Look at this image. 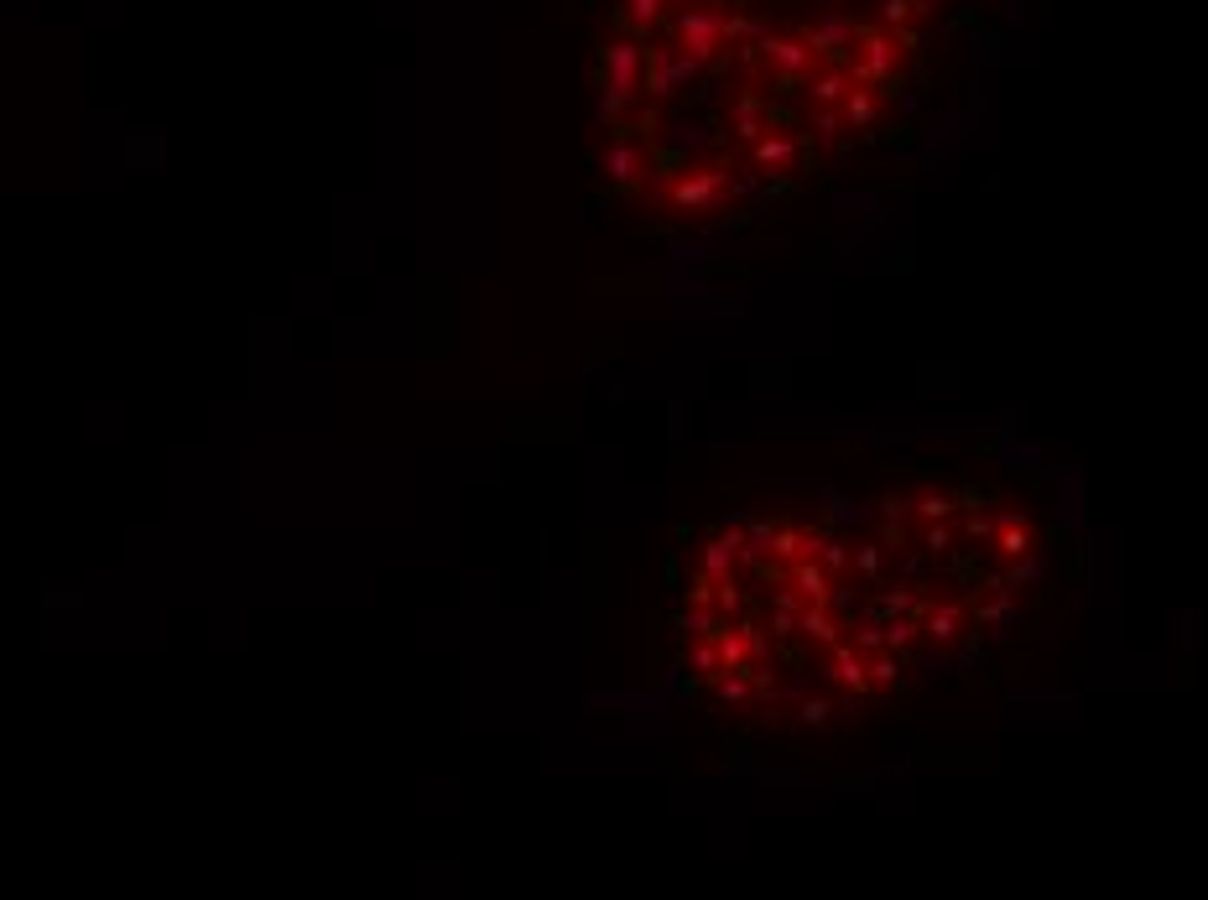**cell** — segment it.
<instances>
[{"instance_id": "cell-7", "label": "cell", "mask_w": 1208, "mask_h": 900, "mask_svg": "<svg viewBox=\"0 0 1208 900\" xmlns=\"http://www.w3.org/2000/svg\"><path fill=\"white\" fill-rule=\"evenodd\" d=\"M740 568V526L735 531H719L709 542L698 546V572L704 578H730Z\"/></svg>"}, {"instance_id": "cell-10", "label": "cell", "mask_w": 1208, "mask_h": 900, "mask_svg": "<svg viewBox=\"0 0 1208 900\" xmlns=\"http://www.w3.org/2000/svg\"><path fill=\"white\" fill-rule=\"evenodd\" d=\"M959 516V495L943 484H923L912 495V521H953Z\"/></svg>"}, {"instance_id": "cell-2", "label": "cell", "mask_w": 1208, "mask_h": 900, "mask_svg": "<svg viewBox=\"0 0 1208 900\" xmlns=\"http://www.w3.org/2000/svg\"><path fill=\"white\" fill-rule=\"evenodd\" d=\"M594 167H599V177L610 183L615 193H646V183H651V172H657V151L646 141H636V136H620V131H605V141H599V157H594Z\"/></svg>"}, {"instance_id": "cell-11", "label": "cell", "mask_w": 1208, "mask_h": 900, "mask_svg": "<svg viewBox=\"0 0 1208 900\" xmlns=\"http://www.w3.org/2000/svg\"><path fill=\"white\" fill-rule=\"evenodd\" d=\"M766 557H777V563H797V557H807V526H797V521H771V542H766Z\"/></svg>"}, {"instance_id": "cell-21", "label": "cell", "mask_w": 1208, "mask_h": 900, "mask_svg": "<svg viewBox=\"0 0 1208 900\" xmlns=\"http://www.w3.org/2000/svg\"><path fill=\"white\" fill-rule=\"evenodd\" d=\"M880 521H886V542H901V526L912 521V495H886L880 500Z\"/></svg>"}, {"instance_id": "cell-9", "label": "cell", "mask_w": 1208, "mask_h": 900, "mask_svg": "<svg viewBox=\"0 0 1208 900\" xmlns=\"http://www.w3.org/2000/svg\"><path fill=\"white\" fill-rule=\"evenodd\" d=\"M797 636L813 640V645H833V640L844 636V625H839V615H833L829 604H803V609H797Z\"/></svg>"}, {"instance_id": "cell-26", "label": "cell", "mask_w": 1208, "mask_h": 900, "mask_svg": "<svg viewBox=\"0 0 1208 900\" xmlns=\"http://www.w3.org/2000/svg\"><path fill=\"white\" fill-rule=\"evenodd\" d=\"M996 526H1000V510H996V516L969 510V516H964V537H969V542H990V537H996Z\"/></svg>"}, {"instance_id": "cell-15", "label": "cell", "mask_w": 1208, "mask_h": 900, "mask_svg": "<svg viewBox=\"0 0 1208 900\" xmlns=\"http://www.w3.org/2000/svg\"><path fill=\"white\" fill-rule=\"evenodd\" d=\"M923 604H927V593L923 589H912V583H901V589H886L880 593V619H891V615H923Z\"/></svg>"}, {"instance_id": "cell-1", "label": "cell", "mask_w": 1208, "mask_h": 900, "mask_svg": "<svg viewBox=\"0 0 1208 900\" xmlns=\"http://www.w3.org/2000/svg\"><path fill=\"white\" fill-rule=\"evenodd\" d=\"M657 198L683 219H704V213L724 209V198H735V162L730 157H698V162L657 167L651 172Z\"/></svg>"}, {"instance_id": "cell-27", "label": "cell", "mask_w": 1208, "mask_h": 900, "mask_svg": "<svg viewBox=\"0 0 1208 900\" xmlns=\"http://www.w3.org/2000/svg\"><path fill=\"white\" fill-rule=\"evenodd\" d=\"M844 640H850L859 656H870V651H880V645H886V636H880V619H865V625H859L854 636H844Z\"/></svg>"}, {"instance_id": "cell-17", "label": "cell", "mask_w": 1208, "mask_h": 900, "mask_svg": "<svg viewBox=\"0 0 1208 900\" xmlns=\"http://www.w3.org/2000/svg\"><path fill=\"white\" fill-rule=\"evenodd\" d=\"M813 557H818V568L829 572V578H839V572H850V542H844V537H833V531H823V537H818V546H813Z\"/></svg>"}, {"instance_id": "cell-20", "label": "cell", "mask_w": 1208, "mask_h": 900, "mask_svg": "<svg viewBox=\"0 0 1208 900\" xmlns=\"http://www.w3.org/2000/svg\"><path fill=\"white\" fill-rule=\"evenodd\" d=\"M683 666H687V671H698V677H713V671H719V651H713V636L693 640V645L683 640Z\"/></svg>"}, {"instance_id": "cell-13", "label": "cell", "mask_w": 1208, "mask_h": 900, "mask_svg": "<svg viewBox=\"0 0 1208 900\" xmlns=\"http://www.w3.org/2000/svg\"><path fill=\"white\" fill-rule=\"evenodd\" d=\"M1016 615H1021L1016 593H990V599L979 604V625H985L990 636H1005V630L1016 625Z\"/></svg>"}, {"instance_id": "cell-14", "label": "cell", "mask_w": 1208, "mask_h": 900, "mask_svg": "<svg viewBox=\"0 0 1208 900\" xmlns=\"http://www.w3.org/2000/svg\"><path fill=\"white\" fill-rule=\"evenodd\" d=\"M709 688L724 708H745V703H751V677H745V666H740V671H713Z\"/></svg>"}, {"instance_id": "cell-4", "label": "cell", "mask_w": 1208, "mask_h": 900, "mask_svg": "<svg viewBox=\"0 0 1208 900\" xmlns=\"http://www.w3.org/2000/svg\"><path fill=\"white\" fill-rule=\"evenodd\" d=\"M917 630H923L927 640H938V645H953V640L969 630V604H964V599H932V593H927L923 615H917Z\"/></svg>"}, {"instance_id": "cell-5", "label": "cell", "mask_w": 1208, "mask_h": 900, "mask_svg": "<svg viewBox=\"0 0 1208 900\" xmlns=\"http://www.w3.org/2000/svg\"><path fill=\"white\" fill-rule=\"evenodd\" d=\"M990 546H996L1000 563L1032 557V552H1037V526H1032V516H1021V510H1000V526H996V537H990Z\"/></svg>"}, {"instance_id": "cell-28", "label": "cell", "mask_w": 1208, "mask_h": 900, "mask_svg": "<svg viewBox=\"0 0 1208 900\" xmlns=\"http://www.w3.org/2000/svg\"><path fill=\"white\" fill-rule=\"evenodd\" d=\"M687 604H713V578L693 572V583H687Z\"/></svg>"}, {"instance_id": "cell-18", "label": "cell", "mask_w": 1208, "mask_h": 900, "mask_svg": "<svg viewBox=\"0 0 1208 900\" xmlns=\"http://www.w3.org/2000/svg\"><path fill=\"white\" fill-rule=\"evenodd\" d=\"M880 636H886V645H891V651H901V656H906V651L923 640V630H917V619H912V615H891V619H880Z\"/></svg>"}, {"instance_id": "cell-16", "label": "cell", "mask_w": 1208, "mask_h": 900, "mask_svg": "<svg viewBox=\"0 0 1208 900\" xmlns=\"http://www.w3.org/2000/svg\"><path fill=\"white\" fill-rule=\"evenodd\" d=\"M719 625H724V615H719L713 604H687V609H683V619H678V630H683V640H704V636H713Z\"/></svg>"}, {"instance_id": "cell-6", "label": "cell", "mask_w": 1208, "mask_h": 900, "mask_svg": "<svg viewBox=\"0 0 1208 900\" xmlns=\"http://www.w3.org/2000/svg\"><path fill=\"white\" fill-rule=\"evenodd\" d=\"M829 682H833L839 692H850V698H865V692H876V688H870V677H865V656H859V651H854L844 636L829 645Z\"/></svg>"}, {"instance_id": "cell-8", "label": "cell", "mask_w": 1208, "mask_h": 900, "mask_svg": "<svg viewBox=\"0 0 1208 900\" xmlns=\"http://www.w3.org/2000/svg\"><path fill=\"white\" fill-rule=\"evenodd\" d=\"M786 583H792V593H797L803 604H829V593H833V578L818 568V557L786 563Z\"/></svg>"}, {"instance_id": "cell-3", "label": "cell", "mask_w": 1208, "mask_h": 900, "mask_svg": "<svg viewBox=\"0 0 1208 900\" xmlns=\"http://www.w3.org/2000/svg\"><path fill=\"white\" fill-rule=\"evenodd\" d=\"M807 162V141L803 131H766L760 141L745 146V167L756 172V177H797Z\"/></svg>"}, {"instance_id": "cell-19", "label": "cell", "mask_w": 1208, "mask_h": 900, "mask_svg": "<svg viewBox=\"0 0 1208 900\" xmlns=\"http://www.w3.org/2000/svg\"><path fill=\"white\" fill-rule=\"evenodd\" d=\"M850 568L865 578V583H876L880 568H886V552H880V542H850Z\"/></svg>"}, {"instance_id": "cell-25", "label": "cell", "mask_w": 1208, "mask_h": 900, "mask_svg": "<svg viewBox=\"0 0 1208 900\" xmlns=\"http://www.w3.org/2000/svg\"><path fill=\"white\" fill-rule=\"evenodd\" d=\"M829 718H833L829 698H803V703H797V724H803V729H823Z\"/></svg>"}, {"instance_id": "cell-24", "label": "cell", "mask_w": 1208, "mask_h": 900, "mask_svg": "<svg viewBox=\"0 0 1208 900\" xmlns=\"http://www.w3.org/2000/svg\"><path fill=\"white\" fill-rule=\"evenodd\" d=\"M713 609H719L724 619H735L740 609H745V593H740L735 572H730V578H713Z\"/></svg>"}, {"instance_id": "cell-23", "label": "cell", "mask_w": 1208, "mask_h": 900, "mask_svg": "<svg viewBox=\"0 0 1208 900\" xmlns=\"http://www.w3.org/2000/svg\"><path fill=\"white\" fill-rule=\"evenodd\" d=\"M797 609H803V599L792 589H782L777 604H771V630H777V636H797Z\"/></svg>"}, {"instance_id": "cell-22", "label": "cell", "mask_w": 1208, "mask_h": 900, "mask_svg": "<svg viewBox=\"0 0 1208 900\" xmlns=\"http://www.w3.org/2000/svg\"><path fill=\"white\" fill-rule=\"evenodd\" d=\"M953 546H959L953 521H923V552H927V557H948Z\"/></svg>"}, {"instance_id": "cell-12", "label": "cell", "mask_w": 1208, "mask_h": 900, "mask_svg": "<svg viewBox=\"0 0 1208 900\" xmlns=\"http://www.w3.org/2000/svg\"><path fill=\"white\" fill-rule=\"evenodd\" d=\"M901 671H906V656H901V651H891V645H880V651H870V656H865V677H870V688H896Z\"/></svg>"}]
</instances>
